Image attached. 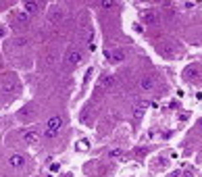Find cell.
Here are the masks:
<instances>
[{"instance_id": "15", "label": "cell", "mask_w": 202, "mask_h": 177, "mask_svg": "<svg viewBox=\"0 0 202 177\" xmlns=\"http://www.w3.org/2000/svg\"><path fill=\"white\" fill-rule=\"evenodd\" d=\"M117 4L115 2H102V9H115Z\"/></svg>"}, {"instance_id": "14", "label": "cell", "mask_w": 202, "mask_h": 177, "mask_svg": "<svg viewBox=\"0 0 202 177\" xmlns=\"http://www.w3.org/2000/svg\"><path fill=\"white\" fill-rule=\"evenodd\" d=\"M27 17H29L27 13H19V15H17V21H19V23H25V21H27Z\"/></svg>"}, {"instance_id": "12", "label": "cell", "mask_w": 202, "mask_h": 177, "mask_svg": "<svg viewBox=\"0 0 202 177\" xmlns=\"http://www.w3.org/2000/svg\"><path fill=\"white\" fill-rule=\"evenodd\" d=\"M113 83H115V77H113V75H106V77L102 79V85H113Z\"/></svg>"}, {"instance_id": "10", "label": "cell", "mask_w": 202, "mask_h": 177, "mask_svg": "<svg viewBox=\"0 0 202 177\" xmlns=\"http://www.w3.org/2000/svg\"><path fill=\"white\" fill-rule=\"evenodd\" d=\"M23 6H25L27 13H38V11H40V4H38V2H25Z\"/></svg>"}, {"instance_id": "1", "label": "cell", "mask_w": 202, "mask_h": 177, "mask_svg": "<svg viewBox=\"0 0 202 177\" xmlns=\"http://www.w3.org/2000/svg\"><path fill=\"white\" fill-rule=\"evenodd\" d=\"M60 125H63V119L60 117H50L48 123H46V131H44V136H46V138H54L58 131H60Z\"/></svg>"}, {"instance_id": "9", "label": "cell", "mask_w": 202, "mask_h": 177, "mask_svg": "<svg viewBox=\"0 0 202 177\" xmlns=\"http://www.w3.org/2000/svg\"><path fill=\"white\" fill-rule=\"evenodd\" d=\"M15 90H17V83H15V81H6V83L2 85V92H4V94H13Z\"/></svg>"}, {"instance_id": "8", "label": "cell", "mask_w": 202, "mask_h": 177, "mask_svg": "<svg viewBox=\"0 0 202 177\" xmlns=\"http://www.w3.org/2000/svg\"><path fill=\"white\" fill-rule=\"evenodd\" d=\"M140 85H142V90H152V87H154V79L152 77H144L140 81Z\"/></svg>"}, {"instance_id": "6", "label": "cell", "mask_w": 202, "mask_h": 177, "mask_svg": "<svg viewBox=\"0 0 202 177\" xmlns=\"http://www.w3.org/2000/svg\"><path fill=\"white\" fill-rule=\"evenodd\" d=\"M146 106H148V102H146V100H138V102H136V106H133V113H136V115H142L144 110H146Z\"/></svg>"}, {"instance_id": "18", "label": "cell", "mask_w": 202, "mask_h": 177, "mask_svg": "<svg viewBox=\"0 0 202 177\" xmlns=\"http://www.w3.org/2000/svg\"><path fill=\"white\" fill-rule=\"evenodd\" d=\"M4 36V27H0V38H2Z\"/></svg>"}, {"instance_id": "17", "label": "cell", "mask_w": 202, "mask_h": 177, "mask_svg": "<svg viewBox=\"0 0 202 177\" xmlns=\"http://www.w3.org/2000/svg\"><path fill=\"white\" fill-rule=\"evenodd\" d=\"M133 29H136V31H142V29H144V27H142V25H140V23H133Z\"/></svg>"}, {"instance_id": "3", "label": "cell", "mask_w": 202, "mask_h": 177, "mask_svg": "<svg viewBox=\"0 0 202 177\" xmlns=\"http://www.w3.org/2000/svg\"><path fill=\"white\" fill-rule=\"evenodd\" d=\"M40 136H38V131L36 129H25L23 131V142L25 144H38Z\"/></svg>"}, {"instance_id": "4", "label": "cell", "mask_w": 202, "mask_h": 177, "mask_svg": "<svg viewBox=\"0 0 202 177\" xmlns=\"http://www.w3.org/2000/svg\"><path fill=\"white\" fill-rule=\"evenodd\" d=\"M9 163H11V167H15V169H21V167L25 165V156H23V154H13Z\"/></svg>"}, {"instance_id": "16", "label": "cell", "mask_w": 202, "mask_h": 177, "mask_svg": "<svg viewBox=\"0 0 202 177\" xmlns=\"http://www.w3.org/2000/svg\"><path fill=\"white\" fill-rule=\"evenodd\" d=\"M56 171H58V165H56V163H54V165H50V173H56Z\"/></svg>"}, {"instance_id": "11", "label": "cell", "mask_w": 202, "mask_h": 177, "mask_svg": "<svg viewBox=\"0 0 202 177\" xmlns=\"http://www.w3.org/2000/svg\"><path fill=\"white\" fill-rule=\"evenodd\" d=\"M77 148H79V150H87V148H90V142H87V140H79V142H77Z\"/></svg>"}, {"instance_id": "2", "label": "cell", "mask_w": 202, "mask_h": 177, "mask_svg": "<svg viewBox=\"0 0 202 177\" xmlns=\"http://www.w3.org/2000/svg\"><path fill=\"white\" fill-rule=\"evenodd\" d=\"M65 63L69 65V67L79 65V63H81V52H79L77 48H69V50L65 52Z\"/></svg>"}, {"instance_id": "5", "label": "cell", "mask_w": 202, "mask_h": 177, "mask_svg": "<svg viewBox=\"0 0 202 177\" xmlns=\"http://www.w3.org/2000/svg\"><path fill=\"white\" fill-rule=\"evenodd\" d=\"M110 60H113V63H121V60H125V52H123L121 48L113 50V52H110Z\"/></svg>"}, {"instance_id": "19", "label": "cell", "mask_w": 202, "mask_h": 177, "mask_svg": "<svg viewBox=\"0 0 202 177\" xmlns=\"http://www.w3.org/2000/svg\"><path fill=\"white\" fill-rule=\"evenodd\" d=\"M60 177H71V175H60Z\"/></svg>"}, {"instance_id": "7", "label": "cell", "mask_w": 202, "mask_h": 177, "mask_svg": "<svg viewBox=\"0 0 202 177\" xmlns=\"http://www.w3.org/2000/svg\"><path fill=\"white\" fill-rule=\"evenodd\" d=\"M184 77H186V79H194V77H198V67H188V69L184 71Z\"/></svg>"}, {"instance_id": "13", "label": "cell", "mask_w": 202, "mask_h": 177, "mask_svg": "<svg viewBox=\"0 0 202 177\" xmlns=\"http://www.w3.org/2000/svg\"><path fill=\"white\" fill-rule=\"evenodd\" d=\"M60 17H63V13H58V11H56V13H50V15H48V19H50V21H60Z\"/></svg>"}]
</instances>
